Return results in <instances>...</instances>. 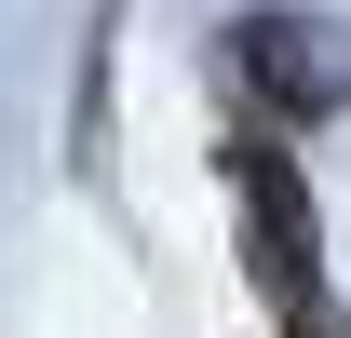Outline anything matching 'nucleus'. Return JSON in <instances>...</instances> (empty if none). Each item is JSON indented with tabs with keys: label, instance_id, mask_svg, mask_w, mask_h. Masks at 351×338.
<instances>
[{
	"label": "nucleus",
	"instance_id": "nucleus-2",
	"mask_svg": "<svg viewBox=\"0 0 351 338\" xmlns=\"http://www.w3.org/2000/svg\"><path fill=\"white\" fill-rule=\"evenodd\" d=\"M230 54H243V82H257L284 122L351 109V27H338V14H243V27H230Z\"/></svg>",
	"mask_w": 351,
	"mask_h": 338
},
{
	"label": "nucleus",
	"instance_id": "nucleus-1",
	"mask_svg": "<svg viewBox=\"0 0 351 338\" xmlns=\"http://www.w3.org/2000/svg\"><path fill=\"white\" fill-rule=\"evenodd\" d=\"M230 190H243V244H257L270 311L311 338V297H324V271H311V190H298V163H284L270 135H243V149H230Z\"/></svg>",
	"mask_w": 351,
	"mask_h": 338
}]
</instances>
